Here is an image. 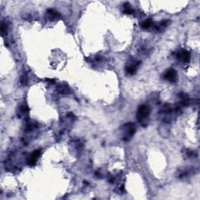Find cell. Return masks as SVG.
Here are the masks:
<instances>
[{
	"mask_svg": "<svg viewBox=\"0 0 200 200\" xmlns=\"http://www.w3.org/2000/svg\"><path fill=\"white\" fill-rule=\"evenodd\" d=\"M150 113L149 107L146 105L140 106L137 110V119L139 122H144L148 118Z\"/></svg>",
	"mask_w": 200,
	"mask_h": 200,
	"instance_id": "1",
	"label": "cell"
},
{
	"mask_svg": "<svg viewBox=\"0 0 200 200\" xmlns=\"http://www.w3.org/2000/svg\"><path fill=\"white\" fill-rule=\"evenodd\" d=\"M6 30H7V25L4 24V23H2V25H1V32H2V34L6 32Z\"/></svg>",
	"mask_w": 200,
	"mask_h": 200,
	"instance_id": "11",
	"label": "cell"
},
{
	"mask_svg": "<svg viewBox=\"0 0 200 200\" xmlns=\"http://www.w3.org/2000/svg\"><path fill=\"white\" fill-rule=\"evenodd\" d=\"M59 91L61 93H67L69 91V88L61 86V87L59 88Z\"/></svg>",
	"mask_w": 200,
	"mask_h": 200,
	"instance_id": "10",
	"label": "cell"
},
{
	"mask_svg": "<svg viewBox=\"0 0 200 200\" xmlns=\"http://www.w3.org/2000/svg\"><path fill=\"white\" fill-rule=\"evenodd\" d=\"M168 24H169V20H164V21H161V22L159 23L157 25L155 26V29H156V30L161 31L162 30H164V29L167 26Z\"/></svg>",
	"mask_w": 200,
	"mask_h": 200,
	"instance_id": "7",
	"label": "cell"
},
{
	"mask_svg": "<svg viewBox=\"0 0 200 200\" xmlns=\"http://www.w3.org/2000/svg\"><path fill=\"white\" fill-rule=\"evenodd\" d=\"M138 67V62H132V63L127 65L126 67V71L127 73L130 75H132L136 72Z\"/></svg>",
	"mask_w": 200,
	"mask_h": 200,
	"instance_id": "6",
	"label": "cell"
},
{
	"mask_svg": "<svg viewBox=\"0 0 200 200\" xmlns=\"http://www.w3.org/2000/svg\"><path fill=\"white\" fill-rule=\"evenodd\" d=\"M47 16L49 20H54L59 17V13L53 9H49V10H47Z\"/></svg>",
	"mask_w": 200,
	"mask_h": 200,
	"instance_id": "5",
	"label": "cell"
},
{
	"mask_svg": "<svg viewBox=\"0 0 200 200\" xmlns=\"http://www.w3.org/2000/svg\"><path fill=\"white\" fill-rule=\"evenodd\" d=\"M152 25V20H145L144 22H142V24H141V27H142L143 29L149 28Z\"/></svg>",
	"mask_w": 200,
	"mask_h": 200,
	"instance_id": "8",
	"label": "cell"
},
{
	"mask_svg": "<svg viewBox=\"0 0 200 200\" xmlns=\"http://www.w3.org/2000/svg\"><path fill=\"white\" fill-rule=\"evenodd\" d=\"M124 13H127V14H132L134 13L133 9L131 7V6L129 5V3H126L124 5Z\"/></svg>",
	"mask_w": 200,
	"mask_h": 200,
	"instance_id": "9",
	"label": "cell"
},
{
	"mask_svg": "<svg viewBox=\"0 0 200 200\" xmlns=\"http://www.w3.org/2000/svg\"><path fill=\"white\" fill-rule=\"evenodd\" d=\"M41 154V151L40 150H35L32 152V153L30 154V156H29L28 159V164L30 165V166H34L35 164H36V162L39 159V156H40Z\"/></svg>",
	"mask_w": 200,
	"mask_h": 200,
	"instance_id": "3",
	"label": "cell"
},
{
	"mask_svg": "<svg viewBox=\"0 0 200 200\" xmlns=\"http://www.w3.org/2000/svg\"><path fill=\"white\" fill-rule=\"evenodd\" d=\"M164 77L167 81H170V82H174L176 81V78H177V72L173 69H170L164 74Z\"/></svg>",
	"mask_w": 200,
	"mask_h": 200,
	"instance_id": "4",
	"label": "cell"
},
{
	"mask_svg": "<svg viewBox=\"0 0 200 200\" xmlns=\"http://www.w3.org/2000/svg\"><path fill=\"white\" fill-rule=\"evenodd\" d=\"M177 58L179 61L183 63H188L190 60V53L187 50H181L177 54Z\"/></svg>",
	"mask_w": 200,
	"mask_h": 200,
	"instance_id": "2",
	"label": "cell"
}]
</instances>
